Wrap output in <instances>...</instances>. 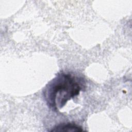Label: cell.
Returning <instances> with one entry per match:
<instances>
[{
	"label": "cell",
	"instance_id": "6da1fadb",
	"mask_svg": "<svg viewBox=\"0 0 132 132\" xmlns=\"http://www.w3.org/2000/svg\"><path fill=\"white\" fill-rule=\"evenodd\" d=\"M81 89L78 78L69 73H61L48 84L44 91V96L48 107L56 110L78 95Z\"/></svg>",
	"mask_w": 132,
	"mask_h": 132
},
{
	"label": "cell",
	"instance_id": "7a4b0ae2",
	"mask_svg": "<svg viewBox=\"0 0 132 132\" xmlns=\"http://www.w3.org/2000/svg\"><path fill=\"white\" fill-rule=\"evenodd\" d=\"M81 127L74 123H67L59 125L53 128L51 131H82Z\"/></svg>",
	"mask_w": 132,
	"mask_h": 132
}]
</instances>
